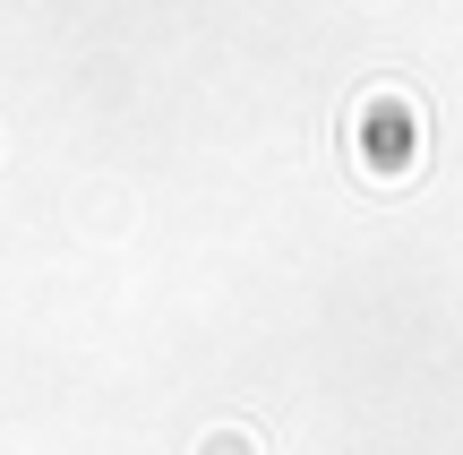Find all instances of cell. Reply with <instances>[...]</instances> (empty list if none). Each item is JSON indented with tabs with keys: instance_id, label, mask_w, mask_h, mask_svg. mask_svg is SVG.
Here are the masks:
<instances>
[{
	"instance_id": "obj_1",
	"label": "cell",
	"mask_w": 463,
	"mask_h": 455,
	"mask_svg": "<svg viewBox=\"0 0 463 455\" xmlns=\"http://www.w3.org/2000/svg\"><path fill=\"white\" fill-rule=\"evenodd\" d=\"M206 455H241V439H215V447H206Z\"/></svg>"
}]
</instances>
